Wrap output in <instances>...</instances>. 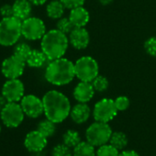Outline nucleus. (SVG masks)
<instances>
[{
    "label": "nucleus",
    "instance_id": "f257e3e1",
    "mask_svg": "<svg viewBox=\"0 0 156 156\" xmlns=\"http://www.w3.org/2000/svg\"><path fill=\"white\" fill-rule=\"evenodd\" d=\"M44 115L46 119L58 124L64 121L71 112L69 98L60 91L50 90L42 97Z\"/></svg>",
    "mask_w": 156,
    "mask_h": 156
},
{
    "label": "nucleus",
    "instance_id": "f03ea898",
    "mask_svg": "<svg viewBox=\"0 0 156 156\" xmlns=\"http://www.w3.org/2000/svg\"><path fill=\"white\" fill-rule=\"evenodd\" d=\"M44 76L46 81L53 86H66L75 77L74 63L64 57L50 61L46 67Z\"/></svg>",
    "mask_w": 156,
    "mask_h": 156
},
{
    "label": "nucleus",
    "instance_id": "7ed1b4c3",
    "mask_svg": "<svg viewBox=\"0 0 156 156\" xmlns=\"http://www.w3.org/2000/svg\"><path fill=\"white\" fill-rule=\"evenodd\" d=\"M69 38L57 29L46 31L41 38V48L49 61L63 57L69 46Z\"/></svg>",
    "mask_w": 156,
    "mask_h": 156
},
{
    "label": "nucleus",
    "instance_id": "20e7f679",
    "mask_svg": "<svg viewBox=\"0 0 156 156\" xmlns=\"http://www.w3.org/2000/svg\"><path fill=\"white\" fill-rule=\"evenodd\" d=\"M22 21L16 17L2 18L0 20V45L10 47L15 45L22 36Z\"/></svg>",
    "mask_w": 156,
    "mask_h": 156
},
{
    "label": "nucleus",
    "instance_id": "39448f33",
    "mask_svg": "<svg viewBox=\"0 0 156 156\" xmlns=\"http://www.w3.org/2000/svg\"><path fill=\"white\" fill-rule=\"evenodd\" d=\"M75 77L80 81L92 82L99 73V65L91 56H82L74 62Z\"/></svg>",
    "mask_w": 156,
    "mask_h": 156
},
{
    "label": "nucleus",
    "instance_id": "423d86ee",
    "mask_svg": "<svg viewBox=\"0 0 156 156\" xmlns=\"http://www.w3.org/2000/svg\"><path fill=\"white\" fill-rule=\"evenodd\" d=\"M112 132L108 123L96 121L92 123L86 131L87 141L95 147H99L109 141Z\"/></svg>",
    "mask_w": 156,
    "mask_h": 156
},
{
    "label": "nucleus",
    "instance_id": "0eeeda50",
    "mask_svg": "<svg viewBox=\"0 0 156 156\" xmlns=\"http://www.w3.org/2000/svg\"><path fill=\"white\" fill-rule=\"evenodd\" d=\"M25 118V113L18 102H9L0 111V119L3 124L10 129L18 128L21 125Z\"/></svg>",
    "mask_w": 156,
    "mask_h": 156
},
{
    "label": "nucleus",
    "instance_id": "6e6552de",
    "mask_svg": "<svg viewBox=\"0 0 156 156\" xmlns=\"http://www.w3.org/2000/svg\"><path fill=\"white\" fill-rule=\"evenodd\" d=\"M22 36L28 41H38L46 33V26L43 20L37 17H30L22 21Z\"/></svg>",
    "mask_w": 156,
    "mask_h": 156
},
{
    "label": "nucleus",
    "instance_id": "1a4fd4ad",
    "mask_svg": "<svg viewBox=\"0 0 156 156\" xmlns=\"http://www.w3.org/2000/svg\"><path fill=\"white\" fill-rule=\"evenodd\" d=\"M118 111L114 99L102 98L96 103L93 109V117L96 121L108 123L117 116Z\"/></svg>",
    "mask_w": 156,
    "mask_h": 156
},
{
    "label": "nucleus",
    "instance_id": "9d476101",
    "mask_svg": "<svg viewBox=\"0 0 156 156\" xmlns=\"http://www.w3.org/2000/svg\"><path fill=\"white\" fill-rule=\"evenodd\" d=\"M26 64V61L13 54L3 61L1 65L2 74L7 79H17L23 74Z\"/></svg>",
    "mask_w": 156,
    "mask_h": 156
},
{
    "label": "nucleus",
    "instance_id": "9b49d317",
    "mask_svg": "<svg viewBox=\"0 0 156 156\" xmlns=\"http://www.w3.org/2000/svg\"><path fill=\"white\" fill-rule=\"evenodd\" d=\"M25 116L30 119H37L44 113L42 98L35 95H25L20 102Z\"/></svg>",
    "mask_w": 156,
    "mask_h": 156
},
{
    "label": "nucleus",
    "instance_id": "f8f14e48",
    "mask_svg": "<svg viewBox=\"0 0 156 156\" xmlns=\"http://www.w3.org/2000/svg\"><path fill=\"white\" fill-rule=\"evenodd\" d=\"M1 94L7 98L9 102H18L25 96V87L23 83L17 79H8L2 87Z\"/></svg>",
    "mask_w": 156,
    "mask_h": 156
},
{
    "label": "nucleus",
    "instance_id": "ddd939ff",
    "mask_svg": "<svg viewBox=\"0 0 156 156\" xmlns=\"http://www.w3.org/2000/svg\"><path fill=\"white\" fill-rule=\"evenodd\" d=\"M47 143L48 138L45 137L38 129L30 131L27 133L24 139V146L31 153L44 150L47 146Z\"/></svg>",
    "mask_w": 156,
    "mask_h": 156
},
{
    "label": "nucleus",
    "instance_id": "4468645a",
    "mask_svg": "<svg viewBox=\"0 0 156 156\" xmlns=\"http://www.w3.org/2000/svg\"><path fill=\"white\" fill-rule=\"evenodd\" d=\"M69 42L76 50L86 49L90 42V35L84 28H74L69 34Z\"/></svg>",
    "mask_w": 156,
    "mask_h": 156
},
{
    "label": "nucleus",
    "instance_id": "2eb2a0df",
    "mask_svg": "<svg viewBox=\"0 0 156 156\" xmlns=\"http://www.w3.org/2000/svg\"><path fill=\"white\" fill-rule=\"evenodd\" d=\"M95 92L91 82L80 81L73 89V98L78 103H87L93 98Z\"/></svg>",
    "mask_w": 156,
    "mask_h": 156
},
{
    "label": "nucleus",
    "instance_id": "dca6fc26",
    "mask_svg": "<svg viewBox=\"0 0 156 156\" xmlns=\"http://www.w3.org/2000/svg\"><path fill=\"white\" fill-rule=\"evenodd\" d=\"M91 115V109L87 103H77L71 108L70 117L76 124L87 122Z\"/></svg>",
    "mask_w": 156,
    "mask_h": 156
},
{
    "label": "nucleus",
    "instance_id": "f3484780",
    "mask_svg": "<svg viewBox=\"0 0 156 156\" xmlns=\"http://www.w3.org/2000/svg\"><path fill=\"white\" fill-rule=\"evenodd\" d=\"M68 18L74 28H84L90 20L89 12L83 6L71 9Z\"/></svg>",
    "mask_w": 156,
    "mask_h": 156
},
{
    "label": "nucleus",
    "instance_id": "a211bd4d",
    "mask_svg": "<svg viewBox=\"0 0 156 156\" xmlns=\"http://www.w3.org/2000/svg\"><path fill=\"white\" fill-rule=\"evenodd\" d=\"M14 17L23 21L30 17L32 11V4L30 0H15L13 3Z\"/></svg>",
    "mask_w": 156,
    "mask_h": 156
},
{
    "label": "nucleus",
    "instance_id": "6ab92c4d",
    "mask_svg": "<svg viewBox=\"0 0 156 156\" xmlns=\"http://www.w3.org/2000/svg\"><path fill=\"white\" fill-rule=\"evenodd\" d=\"M65 7L60 0H52L46 7V13L50 19L59 20L64 14Z\"/></svg>",
    "mask_w": 156,
    "mask_h": 156
},
{
    "label": "nucleus",
    "instance_id": "aec40b11",
    "mask_svg": "<svg viewBox=\"0 0 156 156\" xmlns=\"http://www.w3.org/2000/svg\"><path fill=\"white\" fill-rule=\"evenodd\" d=\"M47 61L48 58L41 50H32L26 61V63L32 68H41Z\"/></svg>",
    "mask_w": 156,
    "mask_h": 156
},
{
    "label": "nucleus",
    "instance_id": "412c9836",
    "mask_svg": "<svg viewBox=\"0 0 156 156\" xmlns=\"http://www.w3.org/2000/svg\"><path fill=\"white\" fill-rule=\"evenodd\" d=\"M73 156H97L95 146L88 141H81L73 148Z\"/></svg>",
    "mask_w": 156,
    "mask_h": 156
},
{
    "label": "nucleus",
    "instance_id": "4be33fe9",
    "mask_svg": "<svg viewBox=\"0 0 156 156\" xmlns=\"http://www.w3.org/2000/svg\"><path fill=\"white\" fill-rule=\"evenodd\" d=\"M128 137L125 133L121 131L112 132V135L109 140V143L117 148L119 151H123L128 145Z\"/></svg>",
    "mask_w": 156,
    "mask_h": 156
},
{
    "label": "nucleus",
    "instance_id": "5701e85b",
    "mask_svg": "<svg viewBox=\"0 0 156 156\" xmlns=\"http://www.w3.org/2000/svg\"><path fill=\"white\" fill-rule=\"evenodd\" d=\"M62 142L70 148H74L81 142V137L78 131L74 129H68L62 135Z\"/></svg>",
    "mask_w": 156,
    "mask_h": 156
},
{
    "label": "nucleus",
    "instance_id": "b1692460",
    "mask_svg": "<svg viewBox=\"0 0 156 156\" xmlns=\"http://www.w3.org/2000/svg\"><path fill=\"white\" fill-rule=\"evenodd\" d=\"M37 129L40 132H41L45 137L50 138V137L53 136L56 131V123L46 119H43L39 122Z\"/></svg>",
    "mask_w": 156,
    "mask_h": 156
},
{
    "label": "nucleus",
    "instance_id": "393cba45",
    "mask_svg": "<svg viewBox=\"0 0 156 156\" xmlns=\"http://www.w3.org/2000/svg\"><path fill=\"white\" fill-rule=\"evenodd\" d=\"M31 51H32V49L30 48V46L24 42L17 44L14 49V54L19 56L20 58L23 59L24 61H27V59L30 56Z\"/></svg>",
    "mask_w": 156,
    "mask_h": 156
},
{
    "label": "nucleus",
    "instance_id": "a878e982",
    "mask_svg": "<svg viewBox=\"0 0 156 156\" xmlns=\"http://www.w3.org/2000/svg\"><path fill=\"white\" fill-rule=\"evenodd\" d=\"M93 85V87L95 89V91L97 92H104L108 88L109 83L108 80L103 75H98L95 79L91 82Z\"/></svg>",
    "mask_w": 156,
    "mask_h": 156
},
{
    "label": "nucleus",
    "instance_id": "bb28decb",
    "mask_svg": "<svg viewBox=\"0 0 156 156\" xmlns=\"http://www.w3.org/2000/svg\"><path fill=\"white\" fill-rule=\"evenodd\" d=\"M119 152L117 148L109 144H104L98 147L97 151V156H119Z\"/></svg>",
    "mask_w": 156,
    "mask_h": 156
},
{
    "label": "nucleus",
    "instance_id": "cd10ccee",
    "mask_svg": "<svg viewBox=\"0 0 156 156\" xmlns=\"http://www.w3.org/2000/svg\"><path fill=\"white\" fill-rule=\"evenodd\" d=\"M56 29L59 30L60 31L63 32L64 34L69 35L70 32L74 29V27L69 18H61V19H59V20L56 24Z\"/></svg>",
    "mask_w": 156,
    "mask_h": 156
},
{
    "label": "nucleus",
    "instance_id": "c85d7f7f",
    "mask_svg": "<svg viewBox=\"0 0 156 156\" xmlns=\"http://www.w3.org/2000/svg\"><path fill=\"white\" fill-rule=\"evenodd\" d=\"M51 156H73L71 148L64 143L55 145L51 150Z\"/></svg>",
    "mask_w": 156,
    "mask_h": 156
},
{
    "label": "nucleus",
    "instance_id": "c756f323",
    "mask_svg": "<svg viewBox=\"0 0 156 156\" xmlns=\"http://www.w3.org/2000/svg\"><path fill=\"white\" fill-rule=\"evenodd\" d=\"M145 51L152 57H156V37H151L144 42Z\"/></svg>",
    "mask_w": 156,
    "mask_h": 156
},
{
    "label": "nucleus",
    "instance_id": "7c9ffc66",
    "mask_svg": "<svg viewBox=\"0 0 156 156\" xmlns=\"http://www.w3.org/2000/svg\"><path fill=\"white\" fill-rule=\"evenodd\" d=\"M114 102H115L116 108L119 111H124V110L128 109L130 105V101H129V98H127L126 96L118 97L116 99H114Z\"/></svg>",
    "mask_w": 156,
    "mask_h": 156
},
{
    "label": "nucleus",
    "instance_id": "2f4dec72",
    "mask_svg": "<svg viewBox=\"0 0 156 156\" xmlns=\"http://www.w3.org/2000/svg\"><path fill=\"white\" fill-rule=\"evenodd\" d=\"M60 1L63 4L65 9L71 10L78 7H82L85 4L86 0H60Z\"/></svg>",
    "mask_w": 156,
    "mask_h": 156
},
{
    "label": "nucleus",
    "instance_id": "473e14b6",
    "mask_svg": "<svg viewBox=\"0 0 156 156\" xmlns=\"http://www.w3.org/2000/svg\"><path fill=\"white\" fill-rule=\"evenodd\" d=\"M0 15L2 16V18L13 17L14 16L13 6L9 5V4H5V5L1 6V8H0Z\"/></svg>",
    "mask_w": 156,
    "mask_h": 156
},
{
    "label": "nucleus",
    "instance_id": "72a5a7b5",
    "mask_svg": "<svg viewBox=\"0 0 156 156\" xmlns=\"http://www.w3.org/2000/svg\"><path fill=\"white\" fill-rule=\"evenodd\" d=\"M119 156H139V154L132 150H123Z\"/></svg>",
    "mask_w": 156,
    "mask_h": 156
},
{
    "label": "nucleus",
    "instance_id": "f704fd0d",
    "mask_svg": "<svg viewBox=\"0 0 156 156\" xmlns=\"http://www.w3.org/2000/svg\"><path fill=\"white\" fill-rule=\"evenodd\" d=\"M8 103H9V101L7 100V98L2 94H0V111H1L5 108V106Z\"/></svg>",
    "mask_w": 156,
    "mask_h": 156
},
{
    "label": "nucleus",
    "instance_id": "c9c22d12",
    "mask_svg": "<svg viewBox=\"0 0 156 156\" xmlns=\"http://www.w3.org/2000/svg\"><path fill=\"white\" fill-rule=\"evenodd\" d=\"M30 1L34 6H42L46 3L47 0H30Z\"/></svg>",
    "mask_w": 156,
    "mask_h": 156
},
{
    "label": "nucleus",
    "instance_id": "e433bc0d",
    "mask_svg": "<svg viewBox=\"0 0 156 156\" xmlns=\"http://www.w3.org/2000/svg\"><path fill=\"white\" fill-rule=\"evenodd\" d=\"M32 153H33V156H46V151L44 150L36 151V152H32Z\"/></svg>",
    "mask_w": 156,
    "mask_h": 156
},
{
    "label": "nucleus",
    "instance_id": "4c0bfd02",
    "mask_svg": "<svg viewBox=\"0 0 156 156\" xmlns=\"http://www.w3.org/2000/svg\"><path fill=\"white\" fill-rule=\"evenodd\" d=\"M112 1H113V0H99V2H100L102 5H104V6H107V5H108V4L112 3Z\"/></svg>",
    "mask_w": 156,
    "mask_h": 156
},
{
    "label": "nucleus",
    "instance_id": "58836bf2",
    "mask_svg": "<svg viewBox=\"0 0 156 156\" xmlns=\"http://www.w3.org/2000/svg\"><path fill=\"white\" fill-rule=\"evenodd\" d=\"M1 130H2V129H1V126H0V133H1Z\"/></svg>",
    "mask_w": 156,
    "mask_h": 156
}]
</instances>
